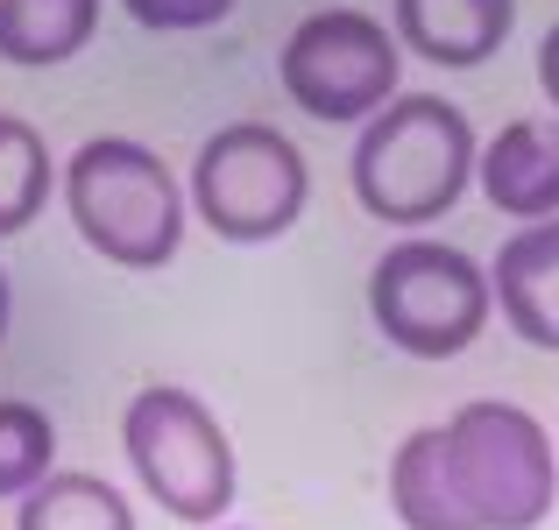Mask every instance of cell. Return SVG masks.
<instances>
[{"instance_id": "11", "label": "cell", "mask_w": 559, "mask_h": 530, "mask_svg": "<svg viewBox=\"0 0 559 530\" xmlns=\"http://www.w3.org/2000/svg\"><path fill=\"white\" fill-rule=\"evenodd\" d=\"M99 0H0V57L22 71H50L93 43Z\"/></svg>"}, {"instance_id": "5", "label": "cell", "mask_w": 559, "mask_h": 530, "mask_svg": "<svg viewBox=\"0 0 559 530\" xmlns=\"http://www.w3.org/2000/svg\"><path fill=\"white\" fill-rule=\"evenodd\" d=\"M496 312L489 269H481L467 248L432 241V233H411V241L382 248L369 269V318L376 333L411 361H453L481 340Z\"/></svg>"}, {"instance_id": "7", "label": "cell", "mask_w": 559, "mask_h": 530, "mask_svg": "<svg viewBox=\"0 0 559 530\" xmlns=\"http://www.w3.org/2000/svg\"><path fill=\"white\" fill-rule=\"evenodd\" d=\"M276 79L312 121H376L404 79V43L369 8H312L284 36Z\"/></svg>"}, {"instance_id": "9", "label": "cell", "mask_w": 559, "mask_h": 530, "mask_svg": "<svg viewBox=\"0 0 559 530\" xmlns=\"http://www.w3.org/2000/svg\"><path fill=\"white\" fill-rule=\"evenodd\" d=\"M489 290L503 326L524 347L559 353V219H532L518 227L489 262Z\"/></svg>"}, {"instance_id": "4", "label": "cell", "mask_w": 559, "mask_h": 530, "mask_svg": "<svg viewBox=\"0 0 559 530\" xmlns=\"http://www.w3.org/2000/svg\"><path fill=\"white\" fill-rule=\"evenodd\" d=\"M121 453H128V467H135L142 495L164 503V517L219 530V517L234 509V489H241L234 438H227V424L205 410V396H191L185 382H150V389L128 396Z\"/></svg>"}, {"instance_id": "1", "label": "cell", "mask_w": 559, "mask_h": 530, "mask_svg": "<svg viewBox=\"0 0 559 530\" xmlns=\"http://www.w3.org/2000/svg\"><path fill=\"white\" fill-rule=\"evenodd\" d=\"M64 213L93 255L114 269H164L185 248V198L191 191L170 177V164L135 135H85L57 170Z\"/></svg>"}, {"instance_id": "8", "label": "cell", "mask_w": 559, "mask_h": 530, "mask_svg": "<svg viewBox=\"0 0 559 530\" xmlns=\"http://www.w3.org/2000/svg\"><path fill=\"white\" fill-rule=\"evenodd\" d=\"M481 198L503 219H559V113H518L475 156Z\"/></svg>"}, {"instance_id": "14", "label": "cell", "mask_w": 559, "mask_h": 530, "mask_svg": "<svg viewBox=\"0 0 559 530\" xmlns=\"http://www.w3.org/2000/svg\"><path fill=\"white\" fill-rule=\"evenodd\" d=\"M57 474V424L28 396H0V503H22L36 481Z\"/></svg>"}, {"instance_id": "18", "label": "cell", "mask_w": 559, "mask_h": 530, "mask_svg": "<svg viewBox=\"0 0 559 530\" xmlns=\"http://www.w3.org/2000/svg\"><path fill=\"white\" fill-rule=\"evenodd\" d=\"M219 530H248V523H219Z\"/></svg>"}, {"instance_id": "15", "label": "cell", "mask_w": 559, "mask_h": 530, "mask_svg": "<svg viewBox=\"0 0 559 530\" xmlns=\"http://www.w3.org/2000/svg\"><path fill=\"white\" fill-rule=\"evenodd\" d=\"M142 28H164V36H185V28H213L234 14V0H121Z\"/></svg>"}, {"instance_id": "3", "label": "cell", "mask_w": 559, "mask_h": 530, "mask_svg": "<svg viewBox=\"0 0 559 530\" xmlns=\"http://www.w3.org/2000/svg\"><path fill=\"white\" fill-rule=\"evenodd\" d=\"M475 128L453 99L439 93H396L376 121L355 135V198L382 227H432L461 205L467 177H475Z\"/></svg>"}, {"instance_id": "17", "label": "cell", "mask_w": 559, "mask_h": 530, "mask_svg": "<svg viewBox=\"0 0 559 530\" xmlns=\"http://www.w3.org/2000/svg\"><path fill=\"white\" fill-rule=\"evenodd\" d=\"M8 312H14V298H8V269H0V340H8Z\"/></svg>"}, {"instance_id": "2", "label": "cell", "mask_w": 559, "mask_h": 530, "mask_svg": "<svg viewBox=\"0 0 559 530\" xmlns=\"http://www.w3.org/2000/svg\"><path fill=\"white\" fill-rule=\"evenodd\" d=\"M439 474L461 530H538L559 503V438L524 403L475 396L439 424Z\"/></svg>"}, {"instance_id": "10", "label": "cell", "mask_w": 559, "mask_h": 530, "mask_svg": "<svg viewBox=\"0 0 559 530\" xmlns=\"http://www.w3.org/2000/svg\"><path fill=\"white\" fill-rule=\"evenodd\" d=\"M396 43L418 50L439 71L489 64L503 50V36L518 28V0H390Z\"/></svg>"}, {"instance_id": "6", "label": "cell", "mask_w": 559, "mask_h": 530, "mask_svg": "<svg viewBox=\"0 0 559 530\" xmlns=\"http://www.w3.org/2000/svg\"><path fill=\"white\" fill-rule=\"evenodd\" d=\"M312 198L305 149L270 121H227L191 156V213L234 248L284 241Z\"/></svg>"}, {"instance_id": "12", "label": "cell", "mask_w": 559, "mask_h": 530, "mask_svg": "<svg viewBox=\"0 0 559 530\" xmlns=\"http://www.w3.org/2000/svg\"><path fill=\"white\" fill-rule=\"evenodd\" d=\"M14 530H135V503L107 474L57 467L50 481H36L14 503Z\"/></svg>"}, {"instance_id": "13", "label": "cell", "mask_w": 559, "mask_h": 530, "mask_svg": "<svg viewBox=\"0 0 559 530\" xmlns=\"http://www.w3.org/2000/svg\"><path fill=\"white\" fill-rule=\"evenodd\" d=\"M50 184H57V164H50V142L36 135V121L0 113V241L22 233L28 219H43Z\"/></svg>"}, {"instance_id": "16", "label": "cell", "mask_w": 559, "mask_h": 530, "mask_svg": "<svg viewBox=\"0 0 559 530\" xmlns=\"http://www.w3.org/2000/svg\"><path fill=\"white\" fill-rule=\"evenodd\" d=\"M538 93H546L552 113H559V22L546 28V43H538Z\"/></svg>"}]
</instances>
